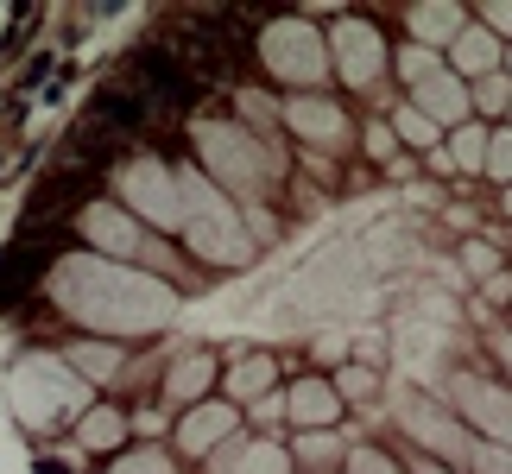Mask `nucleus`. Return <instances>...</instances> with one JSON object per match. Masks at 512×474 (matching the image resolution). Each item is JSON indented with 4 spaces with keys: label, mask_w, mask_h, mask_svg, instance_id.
<instances>
[{
    "label": "nucleus",
    "mask_w": 512,
    "mask_h": 474,
    "mask_svg": "<svg viewBox=\"0 0 512 474\" xmlns=\"http://www.w3.org/2000/svg\"><path fill=\"white\" fill-rule=\"evenodd\" d=\"M51 304L102 335H152L177 316V291L140 266L102 260V253H70L51 272Z\"/></svg>",
    "instance_id": "f257e3e1"
},
{
    "label": "nucleus",
    "mask_w": 512,
    "mask_h": 474,
    "mask_svg": "<svg viewBox=\"0 0 512 474\" xmlns=\"http://www.w3.org/2000/svg\"><path fill=\"white\" fill-rule=\"evenodd\" d=\"M177 196H184V241L196 247V260H209V266H247L253 260V234L234 215L228 190L209 184V171H177Z\"/></svg>",
    "instance_id": "f03ea898"
},
{
    "label": "nucleus",
    "mask_w": 512,
    "mask_h": 474,
    "mask_svg": "<svg viewBox=\"0 0 512 474\" xmlns=\"http://www.w3.org/2000/svg\"><path fill=\"white\" fill-rule=\"evenodd\" d=\"M7 405L26 430H51V424L76 418V411H89V380L70 361H57V354H26L7 373Z\"/></svg>",
    "instance_id": "7ed1b4c3"
},
{
    "label": "nucleus",
    "mask_w": 512,
    "mask_h": 474,
    "mask_svg": "<svg viewBox=\"0 0 512 474\" xmlns=\"http://www.w3.org/2000/svg\"><path fill=\"white\" fill-rule=\"evenodd\" d=\"M196 146H203V165H209V177L222 190H234V196H260L266 190L272 165H266V152H260V140H253L247 127H234V121H196Z\"/></svg>",
    "instance_id": "20e7f679"
},
{
    "label": "nucleus",
    "mask_w": 512,
    "mask_h": 474,
    "mask_svg": "<svg viewBox=\"0 0 512 474\" xmlns=\"http://www.w3.org/2000/svg\"><path fill=\"white\" fill-rule=\"evenodd\" d=\"M260 57H266L272 76L317 89L323 70H329V38L310 26V19H272V26L260 32Z\"/></svg>",
    "instance_id": "39448f33"
},
{
    "label": "nucleus",
    "mask_w": 512,
    "mask_h": 474,
    "mask_svg": "<svg viewBox=\"0 0 512 474\" xmlns=\"http://www.w3.org/2000/svg\"><path fill=\"white\" fill-rule=\"evenodd\" d=\"M114 184H121L133 215H146V222H159V228H184V196H177V171L171 165H159V158H133Z\"/></svg>",
    "instance_id": "423d86ee"
},
{
    "label": "nucleus",
    "mask_w": 512,
    "mask_h": 474,
    "mask_svg": "<svg viewBox=\"0 0 512 474\" xmlns=\"http://www.w3.org/2000/svg\"><path fill=\"white\" fill-rule=\"evenodd\" d=\"M399 424H405L424 449H437V456H449V462H475V449H481L443 405H430V399H399Z\"/></svg>",
    "instance_id": "0eeeda50"
},
{
    "label": "nucleus",
    "mask_w": 512,
    "mask_h": 474,
    "mask_svg": "<svg viewBox=\"0 0 512 474\" xmlns=\"http://www.w3.org/2000/svg\"><path fill=\"white\" fill-rule=\"evenodd\" d=\"M456 405H462V418L487 430L500 449H512V392L506 386H487V380H456Z\"/></svg>",
    "instance_id": "6e6552de"
},
{
    "label": "nucleus",
    "mask_w": 512,
    "mask_h": 474,
    "mask_svg": "<svg viewBox=\"0 0 512 474\" xmlns=\"http://www.w3.org/2000/svg\"><path fill=\"white\" fill-rule=\"evenodd\" d=\"M329 45H336V64H342V76H348L354 89H361V83H373V76L386 70V45H380V32H373V26H361V19H342Z\"/></svg>",
    "instance_id": "1a4fd4ad"
},
{
    "label": "nucleus",
    "mask_w": 512,
    "mask_h": 474,
    "mask_svg": "<svg viewBox=\"0 0 512 474\" xmlns=\"http://www.w3.org/2000/svg\"><path fill=\"white\" fill-rule=\"evenodd\" d=\"M83 241L102 253V260H133V253H146V241H140V228L127 222L121 209H108V203H89L83 209Z\"/></svg>",
    "instance_id": "9d476101"
},
{
    "label": "nucleus",
    "mask_w": 512,
    "mask_h": 474,
    "mask_svg": "<svg viewBox=\"0 0 512 474\" xmlns=\"http://www.w3.org/2000/svg\"><path fill=\"white\" fill-rule=\"evenodd\" d=\"M234 424H241L234 405H190V418L177 424V443H184L190 456H215V449L234 437Z\"/></svg>",
    "instance_id": "9b49d317"
},
{
    "label": "nucleus",
    "mask_w": 512,
    "mask_h": 474,
    "mask_svg": "<svg viewBox=\"0 0 512 474\" xmlns=\"http://www.w3.org/2000/svg\"><path fill=\"white\" fill-rule=\"evenodd\" d=\"M291 456L279 443H266V437H253V443H222L209 456V474H285Z\"/></svg>",
    "instance_id": "f8f14e48"
},
{
    "label": "nucleus",
    "mask_w": 512,
    "mask_h": 474,
    "mask_svg": "<svg viewBox=\"0 0 512 474\" xmlns=\"http://www.w3.org/2000/svg\"><path fill=\"white\" fill-rule=\"evenodd\" d=\"M405 26H411V38H418L424 51H437V45H456V38L468 32V13L449 7V0H424V7L405 13Z\"/></svg>",
    "instance_id": "ddd939ff"
},
{
    "label": "nucleus",
    "mask_w": 512,
    "mask_h": 474,
    "mask_svg": "<svg viewBox=\"0 0 512 474\" xmlns=\"http://www.w3.org/2000/svg\"><path fill=\"white\" fill-rule=\"evenodd\" d=\"M411 95H418V102H411V108H418V114H430V121H437V127H462L468 102H475V95L462 89V76H456V70L430 76V83H424V89H411Z\"/></svg>",
    "instance_id": "4468645a"
},
{
    "label": "nucleus",
    "mask_w": 512,
    "mask_h": 474,
    "mask_svg": "<svg viewBox=\"0 0 512 474\" xmlns=\"http://www.w3.org/2000/svg\"><path fill=\"white\" fill-rule=\"evenodd\" d=\"M285 121L298 127L304 140H317V146H342V140H348L342 108H336V102H323V95H298V102L285 108Z\"/></svg>",
    "instance_id": "2eb2a0df"
},
{
    "label": "nucleus",
    "mask_w": 512,
    "mask_h": 474,
    "mask_svg": "<svg viewBox=\"0 0 512 474\" xmlns=\"http://www.w3.org/2000/svg\"><path fill=\"white\" fill-rule=\"evenodd\" d=\"M285 411L304 430H329V424H336V411H342V392L329 386V380H298V386L285 392Z\"/></svg>",
    "instance_id": "dca6fc26"
},
{
    "label": "nucleus",
    "mask_w": 512,
    "mask_h": 474,
    "mask_svg": "<svg viewBox=\"0 0 512 474\" xmlns=\"http://www.w3.org/2000/svg\"><path fill=\"white\" fill-rule=\"evenodd\" d=\"M449 57H456V76H500V64H506V51H500V38L487 32V26H468L456 45H449Z\"/></svg>",
    "instance_id": "f3484780"
},
{
    "label": "nucleus",
    "mask_w": 512,
    "mask_h": 474,
    "mask_svg": "<svg viewBox=\"0 0 512 474\" xmlns=\"http://www.w3.org/2000/svg\"><path fill=\"white\" fill-rule=\"evenodd\" d=\"M487 140H494L487 127L462 121L456 133H449V165H462V171H487Z\"/></svg>",
    "instance_id": "a211bd4d"
},
{
    "label": "nucleus",
    "mask_w": 512,
    "mask_h": 474,
    "mask_svg": "<svg viewBox=\"0 0 512 474\" xmlns=\"http://www.w3.org/2000/svg\"><path fill=\"white\" fill-rule=\"evenodd\" d=\"M209 373H215V367H209V354H190V361H177V367H171L165 392L190 405V399H203V392H209Z\"/></svg>",
    "instance_id": "6ab92c4d"
},
{
    "label": "nucleus",
    "mask_w": 512,
    "mask_h": 474,
    "mask_svg": "<svg viewBox=\"0 0 512 474\" xmlns=\"http://www.w3.org/2000/svg\"><path fill=\"white\" fill-rule=\"evenodd\" d=\"M228 386H234V399H253V405H260V392L272 386V361H266V354H247V361L228 373Z\"/></svg>",
    "instance_id": "aec40b11"
},
{
    "label": "nucleus",
    "mask_w": 512,
    "mask_h": 474,
    "mask_svg": "<svg viewBox=\"0 0 512 474\" xmlns=\"http://www.w3.org/2000/svg\"><path fill=\"white\" fill-rule=\"evenodd\" d=\"M70 367L83 373V380H108V373L121 367V354H114L108 342H76V348H70Z\"/></svg>",
    "instance_id": "412c9836"
},
{
    "label": "nucleus",
    "mask_w": 512,
    "mask_h": 474,
    "mask_svg": "<svg viewBox=\"0 0 512 474\" xmlns=\"http://www.w3.org/2000/svg\"><path fill=\"white\" fill-rule=\"evenodd\" d=\"M121 437H127L121 411H89V418H83V449H114Z\"/></svg>",
    "instance_id": "4be33fe9"
},
{
    "label": "nucleus",
    "mask_w": 512,
    "mask_h": 474,
    "mask_svg": "<svg viewBox=\"0 0 512 474\" xmlns=\"http://www.w3.org/2000/svg\"><path fill=\"white\" fill-rule=\"evenodd\" d=\"M399 76L411 89H424L430 76H443V64H437V51H424V45H405V57H399Z\"/></svg>",
    "instance_id": "5701e85b"
},
{
    "label": "nucleus",
    "mask_w": 512,
    "mask_h": 474,
    "mask_svg": "<svg viewBox=\"0 0 512 474\" xmlns=\"http://www.w3.org/2000/svg\"><path fill=\"white\" fill-rule=\"evenodd\" d=\"M392 133H399V140H411V146H437V121H430V114H418V108H399V121H392Z\"/></svg>",
    "instance_id": "b1692460"
},
{
    "label": "nucleus",
    "mask_w": 512,
    "mask_h": 474,
    "mask_svg": "<svg viewBox=\"0 0 512 474\" xmlns=\"http://www.w3.org/2000/svg\"><path fill=\"white\" fill-rule=\"evenodd\" d=\"M468 95H475V108H487V114H512V83L506 76H481Z\"/></svg>",
    "instance_id": "393cba45"
},
{
    "label": "nucleus",
    "mask_w": 512,
    "mask_h": 474,
    "mask_svg": "<svg viewBox=\"0 0 512 474\" xmlns=\"http://www.w3.org/2000/svg\"><path fill=\"white\" fill-rule=\"evenodd\" d=\"M487 171H494L500 184L512 190V127H500L494 140H487Z\"/></svg>",
    "instance_id": "a878e982"
},
{
    "label": "nucleus",
    "mask_w": 512,
    "mask_h": 474,
    "mask_svg": "<svg viewBox=\"0 0 512 474\" xmlns=\"http://www.w3.org/2000/svg\"><path fill=\"white\" fill-rule=\"evenodd\" d=\"M348 474H399V462L380 449H348Z\"/></svg>",
    "instance_id": "bb28decb"
},
{
    "label": "nucleus",
    "mask_w": 512,
    "mask_h": 474,
    "mask_svg": "<svg viewBox=\"0 0 512 474\" xmlns=\"http://www.w3.org/2000/svg\"><path fill=\"white\" fill-rule=\"evenodd\" d=\"M114 474H171V462L159 456V449H140V456H121V462H114Z\"/></svg>",
    "instance_id": "cd10ccee"
},
{
    "label": "nucleus",
    "mask_w": 512,
    "mask_h": 474,
    "mask_svg": "<svg viewBox=\"0 0 512 474\" xmlns=\"http://www.w3.org/2000/svg\"><path fill=\"white\" fill-rule=\"evenodd\" d=\"M475 474H512V449L481 443V449H475Z\"/></svg>",
    "instance_id": "c85d7f7f"
},
{
    "label": "nucleus",
    "mask_w": 512,
    "mask_h": 474,
    "mask_svg": "<svg viewBox=\"0 0 512 474\" xmlns=\"http://www.w3.org/2000/svg\"><path fill=\"white\" fill-rule=\"evenodd\" d=\"M298 456H304V462H329V456H336V437H329V430H304Z\"/></svg>",
    "instance_id": "c756f323"
},
{
    "label": "nucleus",
    "mask_w": 512,
    "mask_h": 474,
    "mask_svg": "<svg viewBox=\"0 0 512 474\" xmlns=\"http://www.w3.org/2000/svg\"><path fill=\"white\" fill-rule=\"evenodd\" d=\"M481 19H487V32H512V0H487V7H481Z\"/></svg>",
    "instance_id": "7c9ffc66"
},
{
    "label": "nucleus",
    "mask_w": 512,
    "mask_h": 474,
    "mask_svg": "<svg viewBox=\"0 0 512 474\" xmlns=\"http://www.w3.org/2000/svg\"><path fill=\"white\" fill-rule=\"evenodd\" d=\"M342 392H354V399H361V392H373V373H361V367H348V373H342Z\"/></svg>",
    "instance_id": "2f4dec72"
},
{
    "label": "nucleus",
    "mask_w": 512,
    "mask_h": 474,
    "mask_svg": "<svg viewBox=\"0 0 512 474\" xmlns=\"http://www.w3.org/2000/svg\"><path fill=\"white\" fill-rule=\"evenodd\" d=\"M500 361H506V373H512V335H506V342H500Z\"/></svg>",
    "instance_id": "473e14b6"
},
{
    "label": "nucleus",
    "mask_w": 512,
    "mask_h": 474,
    "mask_svg": "<svg viewBox=\"0 0 512 474\" xmlns=\"http://www.w3.org/2000/svg\"><path fill=\"white\" fill-rule=\"evenodd\" d=\"M418 474H443V468H430V462H424V468H418Z\"/></svg>",
    "instance_id": "72a5a7b5"
},
{
    "label": "nucleus",
    "mask_w": 512,
    "mask_h": 474,
    "mask_svg": "<svg viewBox=\"0 0 512 474\" xmlns=\"http://www.w3.org/2000/svg\"><path fill=\"white\" fill-rule=\"evenodd\" d=\"M506 215H512V190H506Z\"/></svg>",
    "instance_id": "f704fd0d"
},
{
    "label": "nucleus",
    "mask_w": 512,
    "mask_h": 474,
    "mask_svg": "<svg viewBox=\"0 0 512 474\" xmlns=\"http://www.w3.org/2000/svg\"><path fill=\"white\" fill-rule=\"evenodd\" d=\"M506 70H512V51H506Z\"/></svg>",
    "instance_id": "c9c22d12"
}]
</instances>
